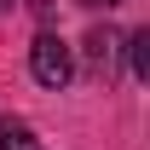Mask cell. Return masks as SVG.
Masks as SVG:
<instances>
[{
	"mask_svg": "<svg viewBox=\"0 0 150 150\" xmlns=\"http://www.w3.org/2000/svg\"><path fill=\"white\" fill-rule=\"evenodd\" d=\"M0 6H6V0H0Z\"/></svg>",
	"mask_w": 150,
	"mask_h": 150,
	"instance_id": "8992f818",
	"label": "cell"
},
{
	"mask_svg": "<svg viewBox=\"0 0 150 150\" xmlns=\"http://www.w3.org/2000/svg\"><path fill=\"white\" fill-rule=\"evenodd\" d=\"M29 69H35V81L40 87H69V75H75V58H69V46L52 35V29H40L35 35V46H29Z\"/></svg>",
	"mask_w": 150,
	"mask_h": 150,
	"instance_id": "6da1fadb",
	"label": "cell"
},
{
	"mask_svg": "<svg viewBox=\"0 0 150 150\" xmlns=\"http://www.w3.org/2000/svg\"><path fill=\"white\" fill-rule=\"evenodd\" d=\"M0 150H40V139H35V127H29V121L6 115V121H0Z\"/></svg>",
	"mask_w": 150,
	"mask_h": 150,
	"instance_id": "7a4b0ae2",
	"label": "cell"
},
{
	"mask_svg": "<svg viewBox=\"0 0 150 150\" xmlns=\"http://www.w3.org/2000/svg\"><path fill=\"white\" fill-rule=\"evenodd\" d=\"M81 6H93V12H110V6H121V0H81Z\"/></svg>",
	"mask_w": 150,
	"mask_h": 150,
	"instance_id": "5b68a950",
	"label": "cell"
},
{
	"mask_svg": "<svg viewBox=\"0 0 150 150\" xmlns=\"http://www.w3.org/2000/svg\"><path fill=\"white\" fill-rule=\"evenodd\" d=\"M87 52H93L98 64H110V52H115V35H104V29H93V35H87Z\"/></svg>",
	"mask_w": 150,
	"mask_h": 150,
	"instance_id": "277c9868",
	"label": "cell"
},
{
	"mask_svg": "<svg viewBox=\"0 0 150 150\" xmlns=\"http://www.w3.org/2000/svg\"><path fill=\"white\" fill-rule=\"evenodd\" d=\"M127 52H133V75H150V29H139L127 40Z\"/></svg>",
	"mask_w": 150,
	"mask_h": 150,
	"instance_id": "3957f363",
	"label": "cell"
}]
</instances>
